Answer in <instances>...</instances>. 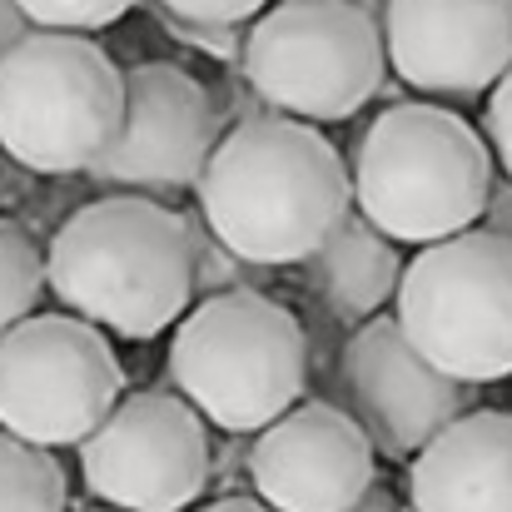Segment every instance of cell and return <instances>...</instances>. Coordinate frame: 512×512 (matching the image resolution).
<instances>
[{"mask_svg": "<svg viewBox=\"0 0 512 512\" xmlns=\"http://www.w3.org/2000/svg\"><path fill=\"white\" fill-rule=\"evenodd\" d=\"M194 194L204 229L254 269L304 264L353 214V179L334 140L274 110L219 135Z\"/></svg>", "mask_w": 512, "mask_h": 512, "instance_id": "6da1fadb", "label": "cell"}, {"mask_svg": "<svg viewBox=\"0 0 512 512\" xmlns=\"http://www.w3.org/2000/svg\"><path fill=\"white\" fill-rule=\"evenodd\" d=\"M50 294L120 339H155L194 304L189 219L150 194H105L75 209L45 249Z\"/></svg>", "mask_w": 512, "mask_h": 512, "instance_id": "7a4b0ae2", "label": "cell"}, {"mask_svg": "<svg viewBox=\"0 0 512 512\" xmlns=\"http://www.w3.org/2000/svg\"><path fill=\"white\" fill-rule=\"evenodd\" d=\"M493 189L488 140L443 105H388L353 160V204L393 244H438L483 219Z\"/></svg>", "mask_w": 512, "mask_h": 512, "instance_id": "3957f363", "label": "cell"}, {"mask_svg": "<svg viewBox=\"0 0 512 512\" xmlns=\"http://www.w3.org/2000/svg\"><path fill=\"white\" fill-rule=\"evenodd\" d=\"M170 378L204 423L254 438L304 398V324L259 289L204 294L174 324Z\"/></svg>", "mask_w": 512, "mask_h": 512, "instance_id": "277c9868", "label": "cell"}, {"mask_svg": "<svg viewBox=\"0 0 512 512\" xmlns=\"http://www.w3.org/2000/svg\"><path fill=\"white\" fill-rule=\"evenodd\" d=\"M125 125V70L75 30L0 55V150L30 174H85Z\"/></svg>", "mask_w": 512, "mask_h": 512, "instance_id": "5b68a950", "label": "cell"}, {"mask_svg": "<svg viewBox=\"0 0 512 512\" xmlns=\"http://www.w3.org/2000/svg\"><path fill=\"white\" fill-rule=\"evenodd\" d=\"M393 319L408 343L458 383H498L512 373V239L463 229L423 244L403 264Z\"/></svg>", "mask_w": 512, "mask_h": 512, "instance_id": "8992f818", "label": "cell"}, {"mask_svg": "<svg viewBox=\"0 0 512 512\" xmlns=\"http://www.w3.org/2000/svg\"><path fill=\"white\" fill-rule=\"evenodd\" d=\"M239 65L274 115L334 125L383 90L388 50L378 15L348 0H279L254 15Z\"/></svg>", "mask_w": 512, "mask_h": 512, "instance_id": "52a82bcc", "label": "cell"}, {"mask_svg": "<svg viewBox=\"0 0 512 512\" xmlns=\"http://www.w3.org/2000/svg\"><path fill=\"white\" fill-rule=\"evenodd\" d=\"M125 368L80 314H30L0 339V428L40 448H80L120 403Z\"/></svg>", "mask_w": 512, "mask_h": 512, "instance_id": "ba28073f", "label": "cell"}, {"mask_svg": "<svg viewBox=\"0 0 512 512\" xmlns=\"http://www.w3.org/2000/svg\"><path fill=\"white\" fill-rule=\"evenodd\" d=\"M80 478L120 512H184L209 488L204 418L179 393L120 398L80 438Z\"/></svg>", "mask_w": 512, "mask_h": 512, "instance_id": "9c48e42d", "label": "cell"}, {"mask_svg": "<svg viewBox=\"0 0 512 512\" xmlns=\"http://www.w3.org/2000/svg\"><path fill=\"white\" fill-rule=\"evenodd\" d=\"M214 145L219 110L209 90L170 60H145L125 70V125L85 179L110 194L174 199L199 184Z\"/></svg>", "mask_w": 512, "mask_h": 512, "instance_id": "30bf717a", "label": "cell"}, {"mask_svg": "<svg viewBox=\"0 0 512 512\" xmlns=\"http://www.w3.org/2000/svg\"><path fill=\"white\" fill-rule=\"evenodd\" d=\"M378 448L363 423L319 398H299L249 443L254 493L274 512H348L373 488Z\"/></svg>", "mask_w": 512, "mask_h": 512, "instance_id": "8fae6325", "label": "cell"}, {"mask_svg": "<svg viewBox=\"0 0 512 512\" xmlns=\"http://www.w3.org/2000/svg\"><path fill=\"white\" fill-rule=\"evenodd\" d=\"M343 393L353 403V418L388 458H413L443 423H453L468 403L473 383L448 378L433 368L393 314H373L358 324V334L343 343L339 358Z\"/></svg>", "mask_w": 512, "mask_h": 512, "instance_id": "7c38bea8", "label": "cell"}, {"mask_svg": "<svg viewBox=\"0 0 512 512\" xmlns=\"http://www.w3.org/2000/svg\"><path fill=\"white\" fill-rule=\"evenodd\" d=\"M383 50L403 85L468 100L512 65V0H388Z\"/></svg>", "mask_w": 512, "mask_h": 512, "instance_id": "4fadbf2b", "label": "cell"}, {"mask_svg": "<svg viewBox=\"0 0 512 512\" xmlns=\"http://www.w3.org/2000/svg\"><path fill=\"white\" fill-rule=\"evenodd\" d=\"M413 512H512V413H458L413 453Z\"/></svg>", "mask_w": 512, "mask_h": 512, "instance_id": "5bb4252c", "label": "cell"}, {"mask_svg": "<svg viewBox=\"0 0 512 512\" xmlns=\"http://www.w3.org/2000/svg\"><path fill=\"white\" fill-rule=\"evenodd\" d=\"M304 264H309V279H314L319 299L329 304V314L343 324H363V319L383 314V304H393L408 259L363 214H348Z\"/></svg>", "mask_w": 512, "mask_h": 512, "instance_id": "9a60e30c", "label": "cell"}, {"mask_svg": "<svg viewBox=\"0 0 512 512\" xmlns=\"http://www.w3.org/2000/svg\"><path fill=\"white\" fill-rule=\"evenodd\" d=\"M70 483L55 463V448L25 443L0 428V512H65Z\"/></svg>", "mask_w": 512, "mask_h": 512, "instance_id": "2e32d148", "label": "cell"}, {"mask_svg": "<svg viewBox=\"0 0 512 512\" xmlns=\"http://www.w3.org/2000/svg\"><path fill=\"white\" fill-rule=\"evenodd\" d=\"M45 294V254L20 224H0V339L35 314Z\"/></svg>", "mask_w": 512, "mask_h": 512, "instance_id": "e0dca14e", "label": "cell"}, {"mask_svg": "<svg viewBox=\"0 0 512 512\" xmlns=\"http://www.w3.org/2000/svg\"><path fill=\"white\" fill-rule=\"evenodd\" d=\"M35 30H75V35H90V30H105L115 25L135 0H15Z\"/></svg>", "mask_w": 512, "mask_h": 512, "instance_id": "ac0fdd59", "label": "cell"}, {"mask_svg": "<svg viewBox=\"0 0 512 512\" xmlns=\"http://www.w3.org/2000/svg\"><path fill=\"white\" fill-rule=\"evenodd\" d=\"M189 239H194V299H204V294H224V289H249V279H244V259L239 254H229L209 229H204V219H189Z\"/></svg>", "mask_w": 512, "mask_h": 512, "instance_id": "d6986e66", "label": "cell"}, {"mask_svg": "<svg viewBox=\"0 0 512 512\" xmlns=\"http://www.w3.org/2000/svg\"><path fill=\"white\" fill-rule=\"evenodd\" d=\"M483 135L493 160L503 165V174L512 179V65L498 75V85L488 90V110H483Z\"/></svg>", "mask_w": 512, "mask_h": 512, "instance_id": "ffe728a7", "label": "cell"}, {"mask_svg": "<svg viewBox=\"0 0 512 512\" xmlns=\"http://www.w3.org/2000/svg\"><path fill=\"white\" fill-rule=\"evenodd\" d=\"M165 15L179 20H214V25H244L259 10H269L274 0H155Z\"/></svg>", "mask_w": 512, "mask_h": 512, "instance_id": "44dd1931", "label": "cell"}, {"mask_svg": "<svg viewBox=\"0 0 512 512\" xmlns=\"http://www.w3.org/2000/svg\"><path fill=\"white\" fill-rule=\"evenodd\" d=\"M483 229H493V234H503L512 239V179H493V189H488V204H483V219H478Z\"/></svg>", "mask_w": 512, "mask_h": 512, "instance_id": "7402d4cb", "label": "cell"}, {"mask_svg": "<svg viewBox=\"0 0 512 512\" xmlns=\"http://www.w3.org/2000/svg\"><path fill=\"white\" fill-rule=\"evenodd\" d=\"M30 30H35V25H30V15H25L15 0H0V55H5L10 45H20Z\"/></svg>", "mask_w": 512, "mask_h": 512, "instance_id": "603a6c76", "label": "cell"}, {"mask_svg": "<svg viewBox=\"0 0 512 512\" xmlns=\"http://www.w3.org/2000/svg\"><path fill=\"white\" fill-rule=\"evenodd\" d=\"M199 512H274L264 498H239V493H229V498H219V503H209V508Z\"/></svg>", "mask_w": 512, "mask_h": 512, "instance_id": "cb8c5ba5", "label": "cell"}, {"mask_svg": "<svg viewBox=\"0 0 512 512\" xmlns=\"http://www.w3.org/2000/svg\"><path fill=\"white\" fill-rule=\"evenodd\" d=\"M348 512H398V508H393V498H388L383 488H368V493H363V498H358Z\"/></svg>", "mask_w": 512, "mask_h": 512, "instance_id": "d4e9b609", "label": "cell"}, {"mask_svg": "<svg viewBox=\"0 0 512 512\" xmlns=\"http://www.w3.org/2000/svg\"><path fill=\"white\" fill-rule=\"evenodd\" d=\"M348 5H358V10H368V15H383L388 0H348Z\"/></svg>", "mask_w": 512, "mask_h": 512, "instance_id": "484cf974", "label": "cell"}, {"mask_svg": "<svg viewBox=\"0 0 512 512\" xmlns=\"http://www.w3.org/2000/svg\"><path fill=\"white\" fill-rule=\"evenodd\" d=\"M95 512H120V508H95Z\"/></svg>", "mask_w": 512, "mask_h": 512, "instance_id": "4316f807", "label": "cell"}]
</instances>
